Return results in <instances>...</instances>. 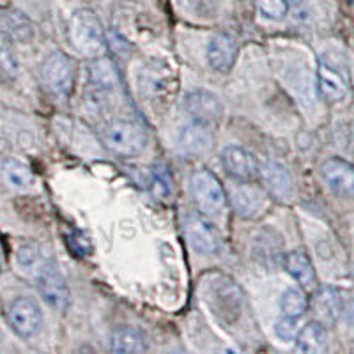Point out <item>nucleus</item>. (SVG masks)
Returning a JSON list of instances; mask_svg holds the SVG:
<instances>
[{
	"label": "nucleus",
	"mask_w": 354,
	"mask_h": 354,
	"mask_svg": "<svg viewBox=\"0 0 354 354\" xmlns=\"http://www.w3.org/2000/svg\"><path fill=\"white\" fill-rule=\"evenodd\" d=\"M4 176L12 188H28L34 185V174L25 163L8 160L4 163Z\"/></svg>",
	"instance_id": "23"
},
{
	"label": "nucleus",
	"mask_w": 354,
	"mask_h": 354,
	"mask_svg": "<svg viewBox=\"0 0 354 354\" xmlns=\"http://www.w3.org/2000/svg\"><path fill=\"white\" fill-rule=\"evenodd\" d=\"M177 144H179V149L185 154L202 156V154L209 153L213 149L214 133L209 128V124L195 122V124L183 128V131L179 133V138H177Z\"/></svg>",
	"instance_id": "11"
},
{
	"label": "nucleus",
	"mask_w": 354,
	"mask_h": 354,
	"mask_svg": "<svg viewBox=\"0 0 354 354\" xmlns=\"http://www.w3.org/2000/svg\"><path fill=\"white\" fill-rule=\"evenodd\" d=\"M18 264L24 268V270H41L43 268V262H41V254L37 246L34 245H25L18 250Z\"/></svg>",
	"instance_id": "25"
},
{
	"label": "nucleus",
	"mask_w": 354,
	"mask_h": 354,
	"mask_svg": "<svg viewBox=\"0 0 354 354\" xmlns=\"http://www.w3.org/2000/svg\"><path fill=\"white\" fill-rule=\"evenodd\" d=\"M259 177H261L264 188L270 192V195L277 201H290L294 192V183L290 177L289 170L278 163V161H266L264 165L259 170Z\"/></svg>",
	"instance_id": "7"
},
{
	"label": "nucleus",
	"mask_w": 354,
	"mask_h": 354,
	"mask_svg": "<svg viewBox=\"0 0 354 354\" xmlns=\"http://www.w3.org/2000/svg\"><path fill=\"white\" fill-rule=\"evenodd\" d=\"M236 57H238V48H236L232 37L227 34H216L211 39L209 46H207V62L211 68L220 73L230 71L236 62Z\"/></svg>",
	"instance_id": "16"
},
{
	"label": "nucleus",
	"mask_w": 354,
	"mask_h": 354,
	"mask_svg": "<svg viewBox=\"0 0 354 354\" xmlns=\"http://www.w3.org/2000/svg\"><path fill=\"white\" fill-rule=\"evenodd\" d=\"M41 80L44 88L57 100L71 96L77 80V64L64 52H53L41 66Z\"/></svg>",
	"instance_id": "2"
},
{
	"label": "nucleus",
	"mask_w": 354,
	"mask_h": 354,
	"mask_svg": "<svg viewBox=\"0 0 354 354\" xmlns=\"http://www.w3.org/2000/svg\"><path fill=\"white\" fill-rule=\"evenodd\" d=\"M321 176L335 194H354V167L342 158H328L321 165Z\"/></svg>",
	"instance_id": "9"
},
{
	"label": "nucleus",
	"mask_w": 354,
	"mask_h": 354,
	"mask_svg": "<svg viewBox=\"0 0 354 354\" xmlns=\"http://www.w3.org/2000/svg\"><path fill=\"white\" fill-rule=\"evenodd\" d=\"M221 163L230 177L243 183L255 179L261 170L254 154L245 151L243 147H236V145H230L221 153Z\"/></svg>",
	"instance_id": "8"
},
{
	"label": "nucleus",
	"mask_w": 354,
	"mask_h": 354,
	"mask_svg": "<svg viewBox=\"0 0 354 354\" xmlns=\"http://www.w3.org/2000/svg\"><path fill=\"white\" fill-rule=\"evenodd\" d=\"M9 324L15 333L21 338H30L41 330L43 324V314L36 301L28 298H18L11 303L8 312Z\"/></svg>",
	"instance_id": "5"
},
{
	"label": "nucleus",
	"mask_w": 354,
	"mask_h": 354,
	"mask_svg": "<svg viewBox=\"0 0 354 354\" xmlns=\"http://www.w3.org/2000/svg\"><path fill=\"white\" fill-rule=\"evenodd\" d=\"M232 205L241 218H255L266 209L268 198L262 189L243 185L232 192Z\"/></svg>",
	"instance_id": "15"
},
{
	"label": "nucleus",
	"mask_w": 354,
	"mask_h": 354,
	"mask_svg": "<svg viewBox=\"0 0 354 354\" xmlns=\"http://www.w3.org/2000/svg\"><path fill=\"white\" fill-rule=\"evenodd\" d=\"M326 326L319 321H312L299 330L298 337H296V349L308 354L321 353L326 349Z\"/></svg>",
	"instance_id": "18"
},
{
	"label": "nucleus",
	"mask_w": 354,
	"mask_h": 354,
	"mask_svg": "<svg viewBox=\"0 0 354 354\" xmlns=\"http://www.w3.org/2000/svg\"><path fill=\"white\" fill-rule=\"evenodd\" d=\"M186 236L192 248L198 254H214L220 246L218 232L202 216H189L186 220Z\"/></svg>",
	"instance_id": "12"
},
{
	"label": "nucleus",
	"mask_w": 354,
	"mask_h": 354,
	"mask_svg": "<svg viewBox=\"0 0 354 354\" xmlns=\"http://www.w3.org/2000/svg\"><path fill=\"white\" fill-rule=\"evenodd\" d=\"M317 87L321 96L328 101H340L347 94V84L344 77L326 62L319 64Z\"/></svg>",
	"instance_id": "17"
},
{
	"label": "nucleus",
	"mask_w": 354,
	"mask_h": 354,
	"mask_svg": "<svg viewBox=\"0 0 354 354\" xmlns=\"http://www.w3.org/2000/svg\"><path fill=\"white\" fill-rule=\"evenodd\" d=\"M88 80L100 88H112L119 84V73L110 59L100 57L88 64Z\"/></svg>",
	"instance_id": "20"
},
{
	"label": "nucleus",
	"mask_w": 354,
	"mask_h": 354,
	"mask_svg": "<svg viewBox=\"0 0 354 354\" xmlns=\"http://www.w3.org/2000/svg\"><path fill=\"white\" fill-rule=\"evenodd\" d=\"M37 287H39L41 296L44 301L50 303L53 308L64 310L69 303V289L66 283L64 277H62L57 268L50 264H44L39 270V277H37Z\"/></svg>",
	"instance_id": "6"
},
{
	"label": "nucleus",
	"mask_w": 354,
	"mask_h": 354,
	"mask_svg": "<svg viewBox=\"0 0 354 354\" xmlns=\"http://www.w3.org/2000/svg\"><path fill=\"white\" fill-rule=\"evenodd\" d=\"M17 73H18V64L17 61H15L12 53L4 48H0V78H4V80H12V78H17Z\"/></svg>",
	"instance_id": "27"
},
{
	"label": "nucleus",
	"mask_w": 354,
	"mask_h": 354,
	"mask_svg": "<svg viewBox=\"0 0 354 354\" xmlns=\"http://www.w3.org/2000/svg\"><path fill=\"white\" fill-rule=\"evenodd\" d=\"M192 195L197 209L204 216H216L225 209V189L218 181V177L209 170L201 169L192 176Z\"/></svg>",
	"instance_id": "4"
},
{
	"label": "nucleus",
	"mask_w": 354,
	"mask_h": 354,
	"mask_svg": "<svg viewBox=\"0 0 354 354\" xmlns=\"http://www.w3.org/2000/svg\"><path fill=\"white\" fill-rule=\"evenodd\" d=\"M310 306V299L306 296V292L299 287H292V289H287L282 296V301H280V308H282V314L287 317L298 319L305 314Z\"/></svg>",
	"instance_id": "22"
},
{
	"label": "nucleus",
	"mask_w": 354,
	"mask_h": 354,
	"mask_svg": "<svg viewBox=\"0 0 354 354\" xmlns=\"http://www.w3.org/2000/svg\"><path fill=\"white\" fill-rule=\"evenodd\" d=\"M286 270L303 287L315 286L314 266H312V261L308 259V255L305 252H301V250H294V252H289L286 255Z\"/></svg>",
	"instance_id": "19"
},
{
	"label": "nucleus",
	"mask_w": 354,
	"mask_h": 354,
	"mask_svg": "<svg viewBox=\"0 0 354 354\" xmlns=\"http://www.w3.org/2000/svg\"><path fill=\"white\" fill-rule=\"evenodd\" d=\"M103 142L119 156H135L140 154L147 145V135L140 124L133 121H112L103 129Z\"/></svg>",
	"instance_id": "3"
},
{
	"label": "nucleus",
	"mask_w": 354,
	"mask_h": 354,
	"mask_svg": "<svg viewBox=\"0 0 354 354\" xmlns=\"http://www.w3.org/2000/svg\"><path fill=\"white\" fill-rule=\"evenodd\" d=\"M312 310H314L315 321L324 326H331L344 314L342 296L333 287H322L312 299Z\"/></svg>",
	"instance_id": "13"
},
{
	"label": "nucleus",
	"mask_w": 354,
	"mask_h": 354,
	"mask_svg": "<svg viewBox=\"0 0 354 354\" xmlns=\"http://www.w3.org/2000/svg\"><path fill=\"white\" fill-rule=\"evenodd\" d=\"M274 331H277L278 338H282L283 342H292V340H296V337H298L299 333L298 322H296V319L294 317H287V315H283V317L277 322Z\"/></svg>",
	"instance_id": "26"
},
{
	"label": "nucleus",
	"mask_w": 354,
	"mask_h": 354,
	"mask_svg": "<svg viewBox=\"0 0 354 354\" xmlns=\"http://www.w3.org/2000/svg\"><path fill=\"white\" fill-rule=\"evenodd\" d=\"M0 36L12 43H28L34 37V27L24 12L11 8L0 9Z\"/></svg>",
	"instance_id": "14"
},
{
	"label": "nucleus",
	"mask_w": 354,
	"mask_h": 354,
	"mask_svg": "<svg viewBox=\"0 0 354 354\" xmlns=\"http://www.w3.org/2000/svg\"><path fill=\"white\" fill-rule=\"evenodd\" d=\"M69 41L84 55H97L105 48V30L91 9H78L69 20Z\"/></svg>",
	"instance_id": "1"
},
{
	"label": "nucleus",
	"mask_w": 354,
	"mask_h": 354,
	"mask_svg": "<svg viewBox=\"0 0 354 354\" xmlns=\"http://www.w3.org/2000/svg\"><path fill=\"white\" fill-rule=\"evenodd\" d=\"M259 12L270 20H282L287 15V0H255Z\"/></svg>",
	"instance_id": "24"
},
{
	"label": "nucleus",
	"mask_w": 354,
	"mask_h": 354,
	"mask_svg": "<svg viewBox=\"0 0 354 354\" xmlns=\"http://www.w3.org/2000/svg\"><path fill=\"white\" fill-rule=\"evenodd\" d=\"M112 351L115 353H142L145 351L144 335L135 328H119L112 335Z\"/></svg>",
	"instance_id": "21"
},
{
	"label": "nucleus",
	"mask_w": 354,
	"mask_h": 354,
	"mask_svg": "<svg viewBox=\"0 0 354 354\" xmlns=\"http://www.w3.org/2000/svg\"><path fill=\"white\" fill-rule=\"evenodd\" d=\"M186 110L189 115L194 117L197 122H204V124H213L221 117V103L213 93L204 91V88H197L192 93L186 94Z\"/></svg>",
	"instance_id": "10"
},
{
	"label": "nucleus",
	"mask_w": 354,
	"mask_h": 354,
	"mask_svg": "<svg viewBox=\"0 0 354 354\" xmlns=\"http://www.w3.org/2000/svg\"><path fill=\"white\" fill-rule=\"evenodd\" d=\"M344 315H346L349 326L354 330V301H349L346 306H344Z\"/></svg>",
	"instance_id": "28"
}]
</instances>
